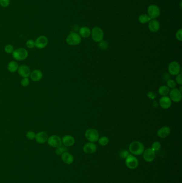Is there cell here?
I'll use <instances>...</instances> for the list:
<instances>
[{
	"mask_svg": "<svg viewBox=\"0 0 182 183\" xmlns=\"http://www.w3.org/2000/svg\"><path fill=\"white\" fill-rule=\"evenodd\" d=\"M79 35L84 38H87L91 35V30L88 27L84 26L79 29Z\"/></svg>",
	"mask_w": 182,
	"mask_h": 183,
	"instance_id": "cell-22",
	"label": "cell"
},
{
	"mask_svg": "<svg viewBox=\"0 0 182 183\" xmlns=\"http://www.w3.org/2000/svg\"><path fill=\"white\" fill-rule=\"evenodd\" d=\"M10 0H0V5L3 8H7L10 5Z\"/></svg>",
	"mask_w": 182,
	"mask_h": 183,
	"instance_id": "cell-35",
	"label": "cell"
},
{
	"mask_svg": "<svg viewBox=\"0 0 182 183\" xmlns=\"http://www.w3.org/2000/svg\"><path fill=\"white\" fill-rule=\"evenodd\" d=\"M61 140H62V144L66 147L72 146L75 144V139L73 137L70 135L64 136Z\"/></svg>",
	"mask_w": 182,
	"mask_h": 183,
	"instance_id": "cell-20",
	"label": "cell"
},
{
	"mask_svg": "<svg viewBox=\"0 0 182 183\" xmlns=\"http://www.w3.org/2000/svg\"><path fill=\"white\" fill-rule=\"evenodd\" d=\"M129 155V153L128 152V151H126V150L122 151L120 153V157L122 158H126Z\"/></svg>",
	"mask_w": 182,
	"mask_h": 183,
	"instance_id": "cell-38",
	"label": "cell"
},
{
	"mask_svg": "<svg viewBox=\"0 0 182 183\" xmlns=\"http://www.w3.org/2000/svg\"><path fill=\"white\" fill-rule=\"evenodd\" d=\"M61 158L63 162L67 164H71L74 161V157L68 151L64 153L61 155Z\"/></svg>",
	"mask_w": 182,
	"mask_h": 183,
	"instance_id": "cell-19",
	"label": "cell"
},
{
	"mask_svg": "<svg viewBox=\"0 0 182 183\" xmlns=\"http://www.w3.org/2000/svg\"><path fill=\"white\" fill-rule=\"evenodd\" d=\"M168 70L171 75L177 76L180 73V66L177 62L173 61L169 64Z\"/></svg>",
	"mask_w": 182,
	"mask_h": 183,
	"instance_id": "cell-9",
	"label": "cell"
},
{
	"mask_svg": "<svg viewBox=\"0 0 182 183\" xmlns=\"http://www.w3.org/2000/svg\"><path fill=\"white\" fill-rule=\"evenodd\" d=\"M30 77L32 81L37 82V81L41 80L43 77V73L41 70H34L31 72Z\"/></svg>",
	"mask_w": 182,
	"mask_h": 183,
	"instance_id": "cell-17",
	"label": "cell"
},
{
	"mask_svg": "<svg viewBox=\"0 0 182 183\" xmlns=\"http://www.w3.org/2000/svg\"><path fill=\"white\" fill-rule=\"evenodd\" d=\"M170 128L169 127H162L157 131V136L160 138H166L170 134Z\"/></svg>",
	"mask_w": 182,
	"mask_h": 183,
	"instance_id": "cell-18",
	"label": "cell"
},
{
	"mask_svg": "<svg viewBox=\"0 0 182 183\" xmlns=\"http://www.w3.org/2000/svg\"><path fill=\"white\" fill-rule=\"evenodd\" d=\"M18 72L19 75L23 78H28L31 75V70L26 65H22L19 66Z\"/></svg>",
	"mask_w": 182,
	"mask_h": 183,
	"instance_id": "cell-13",
	"label": "cell"
},
{
	"mask_svg": "<svg viewBox=\"0 0 182 183\" xmlns=\"http://www.w3.org/2000/svg\"><path fill=\"white\" fill-rule=\"evenodd\" d=\"M48 139V134L44 131H41L36 134L35 139L38 144H44L47 141Z\"/></svg>",
	"mask_w": 182,
	"mask_h": 183,
	"instance_id": "cell-16",
	"label": "cell"
},
{
	"mask_svg": "<svg viewBox=\"0 0 182 183\" xmlns=\"http://www.w3.org/2000/svg\"><path fill=\"white\" fill-rule=\"evenodd\" d=\"M182 29H180L178 30L176 33V38L178 40L182 41Z\"/></svg>",
	"mask_w": 182,
	"mask_h": 183,
	"instance_id": "cell-36",
	"label": "cell"
},
{
	"mask_svg": "<svg viewBox=\"0 0 182 183\" xmlns=\"http://www.w3.org/2000/svg\"><path fill=\"white\" fill-rule=\"evenodd\" d=\"M99 47L101 49H106L108 47V43L105 41L102 40L99 42Z\"/></svg>",
	"mask_w": 182,
	"mask_h": 183,
	"instance_id": "cell-33",
	"label": "cell"
},
{
	"mask_svg": "<svg viewBox=\"0 0 182 183\" xmlns=\"http://www.w3.org/2000/svg\"><path fill=\"white\" fill-rule=\"evenodd\" d=\"M161 144L159 141H155L152 144L151 148L154 151H158L161 148Z\"/></svg>",
	"mask_w": 182,
	"mask_h": 183,
	"instance_id": "cell-28",
	"label": "cell"
},
{
	"mask_svg": "<svg viewBox=\"0 0 182 183\" xmlns=\"http://www.w3.org/2000/svg\"><path fill=\"white\" fill-rule=\"evenodd\" d=\"M18 68L19 65L16 61H11L8 65V70L10 73H16V71H18Z\"/></svg>",
	"mask_w": 182,
	"mask_h": 183,
	"instance_id": "cell-23",
	"label": "cell"
},
{
	"mask_svg": "<svg viewBox=\"0 0 182 183\" xmlns=\"http://www.w3.org/2000/svg\"><path fill=\"white\" fill-rule=\"evenodd\" d=\"M151 20V18L148 16V15L146 14H142L139 16L138 18L139 22L142 24H146L149 22Z\"/></svg>",
	"mask_w": 182,
	"mask_h": 183,
	"instance_id": "cell-25",
	"label": "cell"
},
{
	"mask_svg": "<svg viewBox=\"0 0 182 183\" xmlns=\"http://www.w3.org/2000/svg\"><path fill=\"white\" fill-rule=\"evenodd\" d=\"M160 23L156 19H151L149 22L148 24V28L151 32H157L160 29Z\"/></svg>",
	"mask_w": 182,
	"mask_h": 183,
	"instance_id": "cell-21",
	"label": "cell"
},
{
	"mask_svg": "<svg viewBox=\"0 0 182 183\" xmlns=\"http://www.w3.org/2000/svg\"><path fill=\"white\" fill-rule=\"evenodd\" d=\"M98 141L99 145L103 146H105L108 144V142H109V139L107 137L103 136L99 138Z\"/></svg>",
	"mask_w": 182,
	"mask_h": 183,
	"instance_id": "cell-26",
	"label": "cell"
},
{
	"mask_svg": "<svg viewBox=\"0 0 182 183\" xmlns=\"http://www.w3.org/2000/svg\"><path fill=\"white\" fill-rule=\"evenodd\" d=\"M159 104L162 109H168L171 106V100L168 97L163 96L160 99Z\"/></svg>",
	"mask_w": 182,
	"mask_h": 183,
	"instance_id": "cell-15",
	"label": "cell"
},
{
	"mask_svg": "<svg viewBox=\"0 0 182 183\" xmlns=\"http://www.w3.org/2000/svg\"><path fill=\"white\" fill-rule=\"evenodd\" d=\"M26 136V137H27L28 139L33 140L35 139V136H36V134L34 132V131H29L27 132Z\"/></svg>",
	"mask_w": 182,
	"mask_h": 183,
	"instance_id": "cell-31",
	"label": "cell"
},
{
	"mask_svg": "<svg viewBox=\"0 0 182 183\" xmlns=\"http://www.w3.org/2000/svg\"><path fill=\"white\" fill-rule=\"evenodd\" d=\"M12 55L14 59L17 61H23L27 59L28 56V52L24 48H19L14 50Z\"/></svg>",
	"mask_w": 182,
	"mask_h": 183,
	"instance_id": "cell-2",
	"label": "cell"
},
{
	"mask_svg": "<svg viewBox=\"0 0 182 183\" xmlns=\"http://www.w3.org/2000/svg\"><path fill=\"white\" fill-rule=\"evenodd\" d=\"M67 148L65 147H63L62 146H61L60 147H57L56 148V149L55 150V153L57 155H61L62 154L65 153L66 151H67Z\"/></svg>",
	"mask_w": 182,
	"mask_h": 183,
	"instance_id": "cell-27",
	"label": "cell"
},
{
	"mask_svg": "<svg viewBox=\"0 0 182 183\" xmlns=\"http://www.w3.org/2000/svg\"><path fill=\"white\" fill-rule=\"evenodd\" d=\"M26 45L28 48L32 49L35 47V41L31 39L28 40L26 43Z\"/></svg>",
	"mask_w": 182,
	"mask_h": 183,
	"instance_id": "cell-32",
	"label": "cell"
},
{
	"mask_svg": "<svg viewBox=\"0 0 182 183\" xmlns=\"http://www.w3.org/2000/svg\"><path fill=\"white\" fill-rule=\"evenodd\" d=\"M85 137L86 139L90 142H96L99 139V132L96 129H88L85 131Z\"/></svg>",
	"mask_w": 182,
	"mask_h": 183,
	"instance_id": "cell-4",
	"label": "cell"
},
{
	"mask_svg": "<svg viewBox=\"0 0 182 183\" xmlns=\"http://www.w3.org/2000/svg\"><path fill=\"white\" fill-rule=\"evenodd\" d=\"M91 35L92 40L96 42H99L104 38V32L103 30L98 27H94L91 31Z\"/></svg>",
	"mask_w": 182,
	"mask_h": 183,
	"instance_id": "cell-5",
	"label": "cell"
},
{
	"mask_svg": "<svg viewBox=\"0 0 182 183\" xmlns=\"http://www.w3.org/2000/svg\"><path fill=\"white\" fill-rule=\"evenodd\" d=\"M176 83H177L178 85H182V77L181 73L177 75L176 78Z\"/></svg>",
	"mask_w": 182,
	"mask_h": 183,
	"instance_id": "cell-37",
	"label": "cell"
},
{
	"mask_svg": "<svg viewBox=\"0 0 182 183\" xmlns=\"http://www.w3.org/2000/svg\"><path fill=\"white\" fill-rule=\"evenodd\" d=\"M167 86L169 88H171V89L175 88L176 85H177L175 81H174V80H172V79L168 80L167 82Z\"/></svg>",
	"mask_w": 182,
	"mask_h": 183,
	"instance_id": "cell-30",
	"label": "cell"
},
{
	"mask_svg": "<svg viewBox=\"0 0 182 183\" xmlns=\"http://www.w3.org/2000/svg\"><path fill=\"white\" fill-rule=\"evenodd\" d=\"M125 163L127 167L130 169H135L138 166V161L132 154H129L125 158Z\"/></svg>",
	"mask_w": 182,
	"mask_h": 183,
	"instance_id": "cell-6",
	"label": "cell"
},
{
	"mask_svg": "<svg viewBox=\"0 0 182 183\" xmlns=\"http://www.w3.org/2000/svg\"><path fill=\"white\" fill-rule=\"evenodd\" d=\"M97 146L94 142H88L84 145L83 151L85 153L88 154H92L96 151Z\"/></svg>",
	"mask_w": 182,
	"mask_h": 183,
	"instance_id": "cell-14",
	"label": "cell"
},
{
	"mask_svg": "<svg viewBox=\"0 0 182 183\" xmlns=\"http://www.w3.org/2000/svg\"><path fill=\"white\" fill-rule=\"evenodd\" d=\"M48 44V39L47 36H38L35 41V47L37 48L42 49L47 46Z\"/></svg>",
	"mask_w": 182,
	"mask_h": 183,
	"instance_id": "cell-11",
	"label": "cell"
},
{
	"mask_svg": "<svg viewBox=\"0 0 182 183\" xmlns=\"http://www.w3.org/2000/svg\"><path fill=\"white\" fill-rule=\"evenodd\" d=\"M5 52L7 53V54H12L14 51V46L12 45H10V44L7 45L5 46Z\"/></svg>",
	"mask_w": 182,
	"mask_h": 183,
	"instance_id": "cell-29",
	"label": "cell"
},
{
	"mask_svg": "<svg viewBox=\"0 0 182 183\" xmlns=\"http://www.w3.org/2000/svg\"><path fill=\"white\" fill-rule=\"evenodd\" d=\"M66 41L70 46H77L81 43V37L75 32L71 33L66 39Z\"/></svg>",
	"mask_w": 182,
	"mask_h": 183,
	"instance_id": "cell-3",
	"label": "cell"
},
{
	"mask_svg": "<svg viewBox=\"0 0 182 183\" xmlns=\"http://www.w3.org/2000/svg\"><path fill=\"white\" fill-rule=\"evenodd\" d=\"M143 158L144 160L147 162H151L155 159V151L151 148H148L146 150H144L143 152Z\"/></svg>",
	"mask_w": 182,
	"mask_h": 183,
	"instance_id": "cell-12",
	"label": "cell"
},
{
	"mask_svg": "<svg viewBox=\"0 0 182 183\" xmlns=\"http://www.w3.org/2000/svg\"><path fill=\"white\" fill-rule=\"evenodd\" d=\"M169 98L174 102H179L182 100V92L178 88H174L170 90Z\"/></svg>",
	"mask_w": 182,
	"mask_h": 183,
	"instance_id": "cell-10",
	"label": "cell"
},
{
	"mask_svg": "<svg viewBox=\"0 0 182 183\" xmlns=\"http://www.w3.org/2000/svg\"><path fill=\"white\" fill-rule=\"evenodd\" d=\"M129 150L133 155L139 156L143 154L145 149L144 145L142 142L135 141L130 144L129 146Z\"/></svg>",
	"mask_w": 182,
	"mask_h": 183,
	"instance_id": "cell-1",
	"label": "cell"
},
{
	"mask_svg": "<svg viewBox=\"0 0 182 183\" xmlns=\"http://www.w3.org/2000/svg\"><path fill=\"white\" fill-rule=\"evenodd\" d=\"M48 144L51 147L57 148L62 146V140L59 136L52 135L48 137Z\"/></svg>",
	"mask_w": 182,
	"mask_h": 183,
	"instance_id": "cell-7",
	"label": "cell"
},
{
	"mask_svg": "<svg viewBox=\"0 0 182 183\" xmlns=\"http://www.w3.org/2000/svg\"><path fill=\"white\" fill-rule=\"evenodd\" d=\"M158 92H159L160 94L162 95V97L163 96H167L168 94H169V93L170 92V88H169L167 86L164 85V86L160 87Z\"/></svg>",
	"mask_w": 182,
	"mask_h": 183,
	"instance_id": "cell-24",
	"label": "cell"
},
{
	"mask_svg": "<svg viewBox=\"0 0 182 183\" xmlns=\"http://www.w3.org/2000/svg\"><path fill=\"white\" fill-rule=\"evenodd\" d=\"M20 84L23 87H27L29 84V79L28 78H23L20 81Z\"/></svg>",
	"mask_w": 182,
	"mask_h": 183,
	"instance_id": "cell-34",
	"label": "cell"
},
{
	"mask_svg": "<svg viewBox=\"0 0 182 183\" xmlns=\"http://www.w3.org/2000/svg\"><path fill=\"white\" fill-rule=\"evenodd\" d=\"M148 16L151 19H155L157 18L160 15V10L157 5H152L148 7L147 9Z\"/></svg>",
	"mask_w": 182,
	"mask_h": 183,
	"instance_id": "cell-8",
	"label": "cell"
}]
</instances>
